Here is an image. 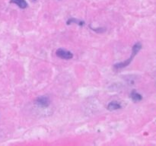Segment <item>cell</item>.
I'll list each match as a JSON object with an SVG mask.
<instances>
[{
    "mask_svg": "<svg viewBox=\"0 0 156 146\" xmlns=\"http://www.w3.org/2000/svg\"><path fill=\"white\" fill-rule=\"evenodd\" d=\"M142 49V44L140 43H136L135 44V45L133 47V50H132V54H131L130 57L129 58V59H127V60H126L125 62H120V63H117V64H115V65H114V68H117V69H119V68H125L126 66H127V65H129V64H130V62H132V60L133 59V58L135 57L136 55L137 54V53L140 52V50Z\"/></svg>",
    "mask_w": 156,
    "mask_h": 146,
    "instance_id": "6da1fadb",
    "label": "cell"
},
{
    "mask_svg": "<svg viewBox=\"0 0 156 146\" xmlns=\"http://www.w3.org/2000/svg\"><path fill=\"white\" fill-rule=\"evenodd\" d=\"M56 54L58 57H59L60 59H66V60H68V59H73V53H71L69 50H66L64 49L59 48L56 50Z\"/></svg>",
    "mask_w": 156,
    "mask_h": 146,
    "instance_id": "7a4b0ae2",
    "label": "cell"
},
{
    "mask_svg": "<svg viewBox=\"0 0 156 146\" xmlns=\"http://www.w3.org/2000/svg\"><path fill=\"white\" fill-rule=\"evenodd\" d=\"M35 103L38 106L42 108H46L49 106L50 104V100L49 97L47 96H41V97H37L35 100Z\"/></svg>",
    "mask_w": 156,
    "mask_h": 146,
    "instance_id": "3957f363",
    "label": "cell"
},
{
    "mask_svg": "<svg viewBox=\"0 0 156 146\" xmlns=\"http://www.w3.org/2000/svg\"><path fill=\"white\" fill-rule=\"evenodd\" d=\"M121 107V104L117 101H112L108 105V109L111 111L117 110V109H120Z\"/></svg>",
    "mask_w": 156,
    "mask_h": 146,
    "instance_id": "277c9868",
    "label": "cell"
},
{
    "mask_svg": "<svg viewBox=\"0 0 156 146\" xmlns=\"http://www.w3.org/2000/svg\"><path fill=\"white\" fill-rule=\"evenodd\" d=\"M11 2L17 5L20 9H24L27 7V3L25 0H11Z\"/></svg>",
    "mask_w": 156,
    "mask_h": 146,
    "instance_id": "5b68a950",
    "label": "cell"
},
{
    "mask_svg": "<svg viewBox=\"0 0 156 146\" xmlns=\"http://www.w3.org/2000/svg\"><path fill=\"white\" fill-rule=\"evenodd\" d=\"M130 97L134 102H139L140 101V100H142V99H143V97H142L141 94H139V93L137 92V91H136L135 90H133V91L131 92Z\"/></svg>",
    "mask_w": 156,
    "mask_h": 146,
    "instance_id": "8992f818",
    "label": "cell"
},
{
    "mask_svg": "<svg viewBox=\"0 0 156 146\" xmlns=\"http://www.w3.org/2000/svg\"><path fill=\"white\" fill-rule=\"evenodd\" d=\"M79 24V25H80V26H82V25H84V24H85V22H84V21H79V20H77V19H76V18H70V19H69L68 21H67V24H68V25H69V24Z\"/></svg>",
    "mask_w": 156,
    "mask_h": 146,
    "instance_id": "52a82bcc",
    "label": "cell"
}]
</instances>
